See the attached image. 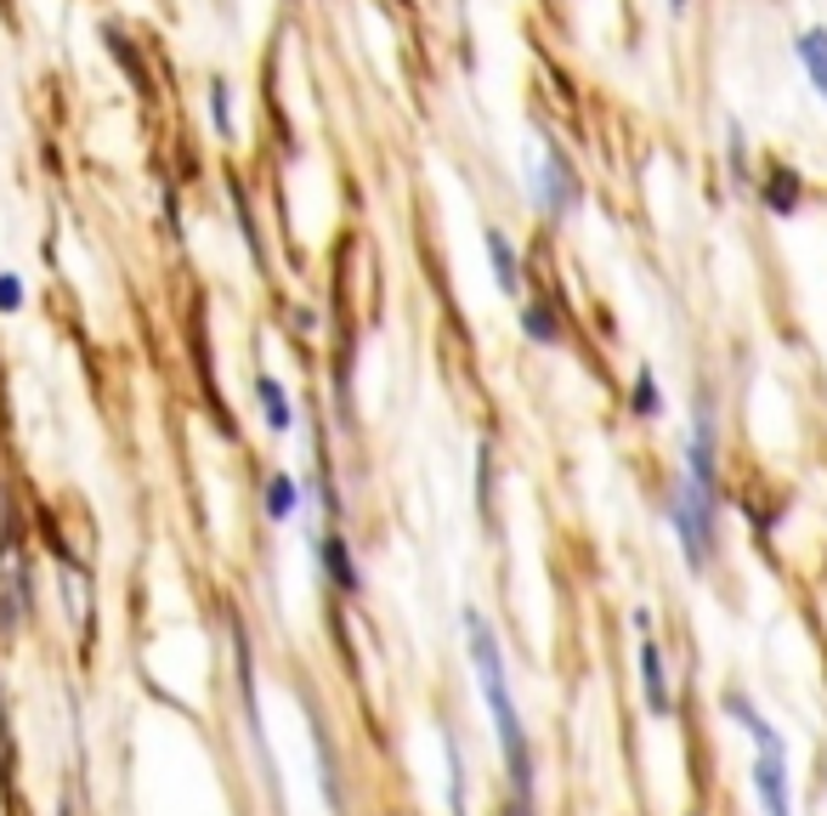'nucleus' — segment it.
<instances>
[{
    "mask_svg": "<svg viewBox=\"0 0 827 816\" xmlns=\"http://www.w3.org/2000/svg\"><path fill=\"white\" fill-rule=\"evenodd\" d=\"M669 521H674L686 567L709 572L714 550H720V425H714L709 397H697V409H692L686 471H680V483L669 488Z\"/></svg>",
    "mask_w": 827,
    "mask_h": 816,
    "instance_id": "1",
    "label": "nucleus"
},
{
    "mask_svg": "<svg viewBox=\"0 0 827 816\" xmlns=\"http://www.w3.org/2000/svg\"><path fill=\"white\" fill-rule=\"evenodd\" d=\"M465 630H471V663H476L482 703H488V714H494V732H499V748H505V765H510V788H516V810H510V816H533V754H527L521 709H516L510 681H505V652H499V636L488 630V618H482L476 607L465 612Z\"/></svg>",
    "mask_w": 827,
    "mask_h": 816,
    "instance_id": "2",
    "label": "nucleus"
},
{
    "mask_svg": "<svg viewBox=\"0 0 827 816\" xmlns=\"http://www.w3.org/2000/svg\"><path fill=\"white\" fill-rule=\"evenodd\" d=\"M725 714L737 720V726L754 737L759 760H754V788H759V805L765 816H794V799H788V743L776 737L771 720L743 698V692H725Z\"/></svg>",
    "mask_w": 827,
    "mask_h": 816,
    "instance_id": "3",
    "label": "nucleus"
},
{
    "mask_svg": "<svg viewBox=\"0 0 827 816\" xmlns=\"http://www.w3.org/2000/svg\"><path fill=\"white\" fill-rule=\"evenodd\" d=\"M527 194H533V210H539V221H550V227H561V221L578 216L583 182H578V165L561 154V142H539L533 171H527Z\"/></svg>",
    "mask_w": 827,
    "mask_h": 816,
    "instance_id": "4",
    "label": "nucleus"
},
{
    "mask_svg": "<svg viewBox=\"0 0 827 816\" xmlns=\"http://www.w3.org/2000/svg\"><path fill=\"white\" fill-rule=\"evenodd\" d=\"M754 199L771 221H794L805 210V176L794 165H765L759 182H754Z\"/></svg>",
    "mask_w": 827,
    "mask_h": 816,
    "instance_id": "5",
    "label": "nucleus"
},
{
    "mask_svg": "<svg viewBox=\"0 0 827 816\" xmlns=\"http://www.w3.org/2000/svg\"><path fill=\"white\" fill-rule=\"evenodd\" d=\"M482 250H488V267H494V283L505 296H527V267H521V250H516V238L505 227H488L482 233Z\"/></svg>",
    "mask_w": 827,
    "mask_h": 816,
    "instance_id": "6",
    "label": "nucleus"
},
{
    "mask_svg": "<svg viewBox=\"0 0 827 816\" xmlns=\"http://www.w3.org/2000/svg\"><path fill=\"white\" fill-rule=\"evenodd\" d=\"M521 334L533 347H561L567 341V318H561V307H556V296H521Z\"/></svg>",
    "mask_w": 827,
    "mask_h": 816,
    "instance_id": "7",
    "label": "nucleus"
},
{
    "mask_svg": "<svg viewBox=\"0 0 827 816\" xmlns=\"http://www.w3.org/2000/svg\"><path fill=\"white\" fill-rule=\"evenodd\" d=\"M720 159H725V187H732V194H754L759 171H754V159H748V131H743V120H725Z\"/></svg>",
    "mask_w": 827,
    "mask_h": 816,
    "instance_id": "8",
    "label": "nucleus"
},
{
    "mask_svg": "<svg viewBox=\"0 0 827 816\" xmlns=\"http://www.w3.org/2000/svg\"><path fill=\"white\" fill-rule=\"evenodd\" d=\"M318 561H323V572H329V585H334V596H358L363 590V579H358V561H352V545L340 539V534H323L318 539Z\"/></svg>",
    "mask_w": 827,
    "mask_h": 816,
    "instance_id": "9",
    "label": "nucleus"
},
{
    "mask_svg": "<svg viewBox=\"0 0 827 816\" xmlns=\"http://www.w3.org/2000/svg\"><path fill=\"white\" fill-rule=\"evenodd\" d=\"M794 58H799L810 91L827 103V23H805V29L794 34Z\"/></svg>",
    "mask_w": 827,
    "mask_h": 816,
    "instance_id": "10",
    "label": "nucleus"
},
{
    "mask_svg": "<svg viewBox=\"0 0 827 816\" xmlns=\"http://www.w3.org/2000/svg\"><path fill=\"white\" fill-rule=\"evenodd\" d=\"M641 698H647V709L663 720V714H674V698H669V675H663V652H658V641L647 636L641 641Z\"/></svg>",
    "mask_w": 827,
    "mask_h": 816,
    "instance_id": "11",
    "label": "nucleus"
},
{
    "mask_svg": "<svg viewBox=\"0 0 827 816\" xmlns=\"http://www.w3.org/2000/svg\"><path fill=\"white\" fill-rule=\"evenodd\" d=\"M256 403H261V420H267V431H278V437H283V431L289 425H296V409H289V392H283V380L278 374H256Z\"/></svg>",
    "mask_w": 827,
    "mask_h": 816,
    "instance_id": "12",
    "label": "nucleus"
},
{
    "mask_svg": "<svg viewBox=\"0 0 827 816\" xmlns=\"http://www.w3.org/2000/svg\"><path fill=\"white\" fill-rule=\"evenodd\" d=\"M261 505H267V521H289L301 510V483L289 471H272L267 488H261Z\"/></svg>",
    "mask_w": 827,
    "mask_h": 816,
    "instance_id": "13",
    "label": "nucleus"
},
{
    "mask_svg": "<svg viewBox=\"0 0 827 816\" xmlns=\"http://www.w3.org/2000/svg\"><path fill=\"white\" fill-rule=\"evenodd\" d=\"M205 109H210V131H216L221 142H232V136H238V125H232V85H227L221 74L205 85Z\"/></svg>",
    "mask_w": 827,
    "mask_h": 816,
    "instance_id": "14",
    "label": "nucleus"
},
{
    "mask_svg": "<svg viewBox=\"0 0 827 816\" xmlns=\"http://www.w3.org/2000/svg\"><path fill=\"white\" fill-rule=\"evenodd\" d=\"M629 414H635V420H658L663 414V386L652 380V369H635V380H629Z\"/></svg>",
    "mask_w": 827,
    "mask_h": 816,
    "instance_id": "15",
    "label": "nucleus"
},
{
    "mask_svg": "<svg viewBox=\"0 0 827 816\" xmlns=\"http://www.w3.org/2000/svg\"><path fill=\"white\" fill-rule=\"evenodd\" d=\"M29 307V283L23 272H0V318H18Z\"/></svg>",
    "mask_w": 827,
    "mask_h": 816,
    "instance_id": "16",
    "label": "nucleus"
},
{
    "mask_svg": "<svg viewBox=\"0 0 827 816\" xmlns=\"http://www.w3.org/2000/svg\"><path fill=\"white\" fill-rule=\"evenodd\" d=\"M318 329V312L312 307H296V334H312Z\"/></svg>",
    "mask_w": 827,
    "mask_h": 816,
    "instance_id": "17",
    "label": "nucleus"
},
{
    "mask_svg": "<svg viewBox=\"0 0 827 816\" xmlns=\"http://www.w3.org/2000/svg\"><path fill=\"white\" fill-rule=\"evenodd\" d=\"M692 7V0H669V12H686Z\"/></svg>",
    "mask_w": 827,
    "mask_h": 816,
    "instance_id": "18",
    "label": "nucleus"
}]
</instances>
